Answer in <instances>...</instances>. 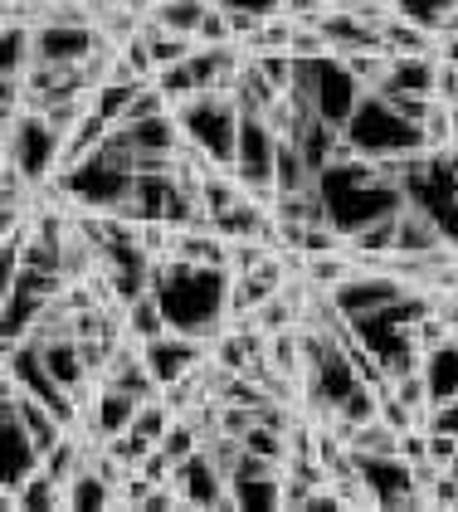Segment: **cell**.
<instances>
[{
	"instance_id": "6da1fadb",
	"label": "cell",
	"mask_w": 458,
	"mask_h": 512,
	"mask_svg": "<svg viewBox=\"0 0 458 512\" xmlns=\"http://www.w3.org/2000/svg\"><path fill=\"white\" fill-rule=\"evenodd\" d=\"M152 293L161 298V313L176 332H191L215 342L229 322V269H205L186 259H156Z\"/></svg>"
},
{
	"instance_id": "7a4b0ae2",
	"label": "cell",
	"mask_w": 458,
	"mask_h": 512,
	"mask_svg": "<svg viewBox=\"0 0 458 512\" xmlns=\"http://www.w3.org/2000/svg\"><path fill=\"white\" fill-rule=\"evenodd\" d=\"M239 103L225 88H205L191 103L176 108V122L186 132V147H195L200 157H210L215 166H234V142H239Z\"/></svg>"
},
{
	"instance_id": "3957f363",
	"label": "cell",
	"mask_w": 458,
	"mask_h": 512,
	"mask_svg": "<svg viewBox=\"0 0 458 512\" xmlns=\"http://www.w3.org/2000/svg\"><path fill=\"white\" fill-rule=\"evenodd\" d=\"M346 137L361 147V157H405V152H429L424 127H415L410 118H400L381 93H366L356 103V118L346 122Z\"/></svg>"
},
{
	"instance_id": "277c9868",
	"label": "cell",
	"mask_w": 458,
	"mask_h": 512,
	"mask_svg": "<svg viewBox=\"0 0 458 512\" xmlns=\"http://www.w3.org/2000/svg\"><path fill=\"white\" fill-rule=\"evenodd\" d=\"M5 161L20 166L30 186H44V181H54L59 166H64V137L39 118V113L25 108L20 118L5 127Z\"/></svg>"
},
{
	"instance_id": "5b68a950",
	"label": "cell",
	"mask_w": 458,
	"mask_h": 512,
	"mask_svg": "<svg viewBox=\"0 0 458 512\" xmlns=\"http://www.w3.org/2000/svg\"><path fill=\"white\" fill-rule=\"evenodd\" d=\"M410 293V283L395 274H385V269H356L351 278H342L327 298H332V308L346 317V322H356V317H371L390 308L395 298H405Z\"/></svg>"
},
{
	"instance_id": "8992f818",
	"label": "cell",
	"mask_w": 458,
	"mask_h": 512,
	"mask_svg": "<svg viewBox=\"0 0 458 512\" xmlns=\"http://www.w3.org/2000/svg\"><path fill=\"white\" fill-rule=\"evenodd\" d=\"M103 49L98 25H64V20H39L35 25V64L54 69H83Z\"/></svg>"
},
{
	"instance_id": "52a82bcc",
	"label": "cell",
	"mask_w": 458,
	"mask_h": 512,
	"mask_svg": "<svg viewBox=\"0 0 458 512\" xmlns=\"http://www.w3.org/2000/svg\"><path fill=\"white\" fill-rule=\"evenodd\" d=\"M171 488H176L181 508H225L229 478L220 473V464L210 459V449H200V454H191L186 464H176Z\"/></svg>"
},
{
	"instance_id": "ba28073f",
	"label": "cell",
	"mask_w": 458,
	"mask_h": 512,
	"mask_svg": "<svg viewBox=\"0 0 458 512\" xmlns=\"http://www.w3.org/2000/svg\"><path fill=\"white\" fill-rule=\"evenodd\" d=\"M137 405H142V400H137L132 391L98 381V395H93V405H88V415H83V430L93 434V444H103V439H113V434L132 430Z\"/></svg>"
},
{
	"instance_id": "9c48e42d",
	"label": "cell",
	"mask_w": 458,
	"mask_h": 512,
	"mask_svg": "<svg viewBox=\"0 0 458 512\" xmlns=\"http://www.w3.org/2000/svg\"><path fill=\"white\" fill-rule=\"evenodd\" d=\"M424 381H429V405H444L458 395V342H439L424 352Z\"/></svg>"
},
{
	"instance_id": "30bf717a",
	"label": "cell",
	"mask_w": 458,
	"mask_h": 512,
	"mask_svg": "<svg viewBox=\"0 0 458 512\" xmlns=\"http://www.w3.org/2000/svg\"><path fill=\"white\" fill-rule=\"evenodd\" d=\"M273 186H278V196H298V191H312V186H317V171H312V161L303 157L298 142H283V137H278Z\"/></svg>"
},
{
	"instance_id": "8fae6325",
	"label": "cell",
	"mask_w": 458,
	"mask_h": 512,
	"mask_svg": "<svg viewBox=\"0 0 458 512\" xmlns=\"http://www.w3.org/2000/svg\"><path fill=\"white\" fill-rule=\"evenodd\" d=\"M142 40H147V49H152L156 69L186 64L195 49H200V40H195V35H176V30H166V25H156V20H142Z\"/></svg>"
},
{
	"instance_id": "7c38bea8",
	"label": "cell",
	"mask_w": 458,
	"mask_h": 512,
	"mask_svg": "<svg viewBox=\"0 0 458 512\" xmlns=\"http://www.w3.org/2000/svg\"><path fill=\"white\" fill-rule=\"evenodd\" d=\"M122 332H127L132 342H152L161 332H171V322L161 313V298H156V293H142L137 303H127V308H122Z\"/></svg>"
},
{
	"instance_id": "4fadbf2b",
	"label": "cell",
	"mask_w": 458,
	"mask_h": 512,
	"mask_svg": "<svg viewBox=\"0 0 458 512\" xmlns=\"http://www.w3.org/2000/svg\"><path fill=\"white\" fill-rule=\"evenodd\" d=\"M390 10H395L400 20L429 30V35H444L449 20L458 15V0H390Z\"/></svg>"
},
{
	"instance_id": "5bb4252c",
	"label": "cell",
	"mask_w": 458,
	"mask_h": 512,
	"mask_svg": "<svg viewBox=\"0 0 458 512\" xmlns=\"http://www.w3.org/2000/svg\"><path fill=\"white\" fill-rule=\"evenodd\" d=\"M205 10H210V0H156L147 20L166 25V30H176V35H195L200 20H205Z\"/></svg>"
},
{
	"instance_id": "9a60e30c",
	"label": "cell",
	"mask_w": 458,
	"mask_h": 512,
	"mask_svg": "<svg viewBox=\"0 0 458 512\" xmlns=\"http://www.w3.org/2000/svg\"><path fill=\"white\" fill-rule=\"evenodd\" d=\"M10 508H64V483L49 478L44 469H35L15 488V503H10Z\"/></svg>"
},
{
	"instance_id": "2e32d148",
	"label": "cell",
	"mask_w": 458,
	"mask_h": 512,
	"mask_svg": "<svg viewBox=\"0 0 458 512\" xmlns=\"http://www.w3.org/2000/svg\"><path fill=\"white\" fill-rule=\"evenodd\" d=\"M137 88H142V83H98V88H93V113L108 122V127H117V122L127 118Z\"/></svg>"
},
{
	"instance_id": "e0dca14e",
	"label": "cell",
	"mask_w": 458,
	"mask_h": 512,
	"mask_svg": "<svg viewBox=\"0 0 458 512\" xmlns=\"http://www.w3.org/2000/svg\"><path fill=\"white\" fill-rule=\"evenodd\" d=\"M346 449H351V454H395V449H400V430H390L385 420L356 425V430L346 434Z\"/></svg>"
},
{
	"instance_id": "ac0fdd59",
	"label": "cell",
	"mask_w": 458,
	"mask_h": 512,
	"mask_svg": "<svg viewBox=\"0 0 458 512\" xmlns=\"http://www.w3.org/2000/svg\"><path fill=\"white\" fill-rule=\"evenodd\" d=\"M152 83L166 93V103H171V113L181 108V103H191L195 93H200V83H195L191 74V64H171V69H156Z\"/></svg>"
},
{
	"instance_id": "d6986e66",
	"label": "cell",
	"mask_w": 458,
	"mask_h": 512,
	"mask_svg": "<svg viewBox=\"0 0 458 512\" xmlns=\"http://www.w3.org/2000/svg\"><path fill=\"white\" fill-rule=\"evenodd\" d=\"M337 420H346V425H371V420H381V391L361 381V386L337 405Z\"/></svg>"
},
{
	"instance_id": "ffe728a7",
	"label": "cell",
	"mask_w": 458,
	"mask_h": 512,
	"mask_svg": "<svg viewBox=\"0 0 458 512\" xmlns=\"http://www.w3.org/2000/svg\"><path fill=\"white\" fill-rule=\"evenodd\" d=\"M244 449L249 454H264V459H278V464H288V430H273V425H254V430H244Z\"/></svg>"
},
{
	"instance_id": "44dd1931",
	"label": "cell",
	"mask_w": 458,
	"mask_h": 512,
	"mask_svg": "<svg viewBox=\"0 0 458 512\" xmlns=\"http://www.w3.org/2000/svg\"><path fill=\"white\" fill-rule=\"evenodd\" d=\"M288 54H293V59H332L337 49H332V40H327L317 25H298V30H293V44H288Z\"/></svg>"
},
{
	"instance_id": "7402d4cb",
	"label": "cell",
	"mask_w": 458,
	"mask_h": 512,
	"mask_svg": "<svg viewBox=\"0 0 458 512\" xmlns=\"http://www.w3.org/2000/svg\"><path fill=\"white\" fill-rule=\"evenodd\" d=\"M195 40L200 44H234V25H229V15L220 10V5H210V10H205V20H200Z\"/></svg>"
},
{
	"instance_id": "603a6c76",
	"label": "cell",
	"mask_w": 458,
	"mask_h": 512,
	"mask_svg": "<svg viewBox=\"0 0 458 512\" xmlns=\"http://www.w3.org/2000/svg\"><path fill=\"white\" fill-rule=\"evenodd\" d=\"M429 464L434 469H458V434L429 430Z\"/></svg>"
},
{
	"instance_id": "cb8c5ba5",
	"label": "cell",
	"mask_w": 458,
	"mask_h": 512,
	"mask_svg": "<svg viewBox=\"0 0 458 512\" xmlns=\"http://www.w3.org/2000/svg\"><path fill=\"white\" fill-rule=\"evenodd\" d=\"M429 430L458 434V395L454 400H444V405H429Z\"/></svg>"
},
{
	"instance_id": "d4e9b609",
	"label": "cell",
	"mask_w": 458,
	"mask_h": 512,
	"mask_svg": "<svg viewBox=\"0 0 458 512\" xmlns=\"http://www.w3.org/2000/svg\"><path fill=\"white\" fill-rule=\"evenodd\" d=\"M439 225H444V235H449V244L458 249V200L449 205V210H444V215H439Z\"/></svg>"
}]
</instances>
